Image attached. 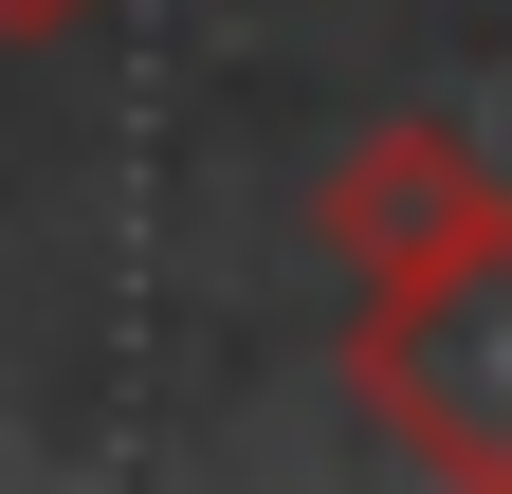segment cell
I'll list each match as a JSON object with an SVG mask.
<instances>
[{
	"label": "cell",
	"instance_id": "3",
	"mask_svg": "<svg viewBox=\"0 0 512 494\" xmlns=\"http://www.w3.org/2000/svg\"><path fill=\"white\" fill-rule=\"evenodd\" d=\"M55 19H92V0H0V37H55Z\"/></svg>",
	"mask_w": 512,
	"mask_h": 494
},
{
	"label": "cell",
	"instance_id": "2",
	"mask_svg": "<svg viewBox=\"0 0 512 494\" xmlns=\"http://www.w3.org/2000/svg\"><path fill=\"white\" fill-rule=\"evenodd\" d=\"M494 220V165L439 129V110H384V129L311 183V238H330V257L384 293V275H421V257H458V238Z\"/></svg>",
	"mask_w": 512,
	"mask_h": 494
},
{
	"label": "cell",
	"instance_id": "1",
	"mask_svg": "<svg viewBox=\"0 0 512 494\" xmlns=\"http://www.w3.org/2000/svg\"><path fill=\"white\" fill-rule=\"evenodd\" d=\"M348 366H366V421H384L421 476H476V494H512V202L458 238V257L384 275Z\"/></svg>",
	"mask_w": 512,
	"mask_h": 494
}]
</instances>
